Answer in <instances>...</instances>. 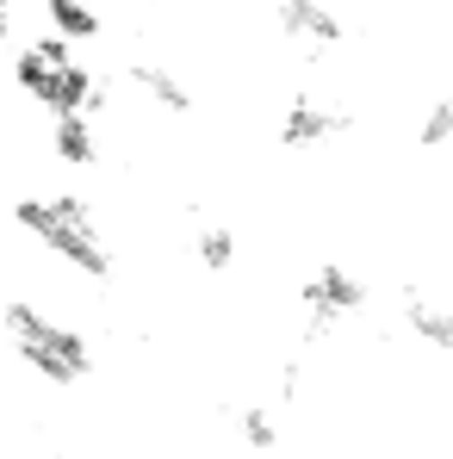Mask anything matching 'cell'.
<instances>
[{
    "mask_svg": "<svg viewBox=\"0 0 453 459\" xmlns=\"http://www.w3.org/2000/svg\"><path fill=\"white\" fill-rule=\"evenodd\" d=\"M13 218H19V230H25L44 255L81 267L87 280H106V273H112V255H106L100 218H93L81 199H69V193H63V199H19Z\"/></svg>",
    "mask_w": 453,
    "mask_h": 459,
    "instance_id": "obj_1",
    "label": "cell"
},
{
    "mask_svg": "<svg viewBox=\"0 0 453 459\" xmlns=\"http://www.w3.org/2000/svg\"><path fill=\"white\" fill-rule=\"evenodd\" d=\"M0 323H6V335H13L19 367L38 373L44 385H81L87 373H93L87 342H81L63 316H50V310H38V305H6Z\"/></svg>",
    "mask_w": 453,
    "mask_h": 459,
    "instance_id": "obj_2",
    "label": "cell"
},
{
    "mask_svg": "<svg viewBox=\"0 0 453 459\" xmlns=\"http://www.w3.org/2000/svg\"><path fill=\"white\" fill-rule=\"evenodd\" d=\"M342 131H354V112L323 106V100H310V93H299V100L280 112V143H286V150H323V143L342 137Z\"/></svg>",
    "mask_w": 453,
    "mask_h": 459,
    "instance_id": "obj_3",
    "label": "cell"
},
{
    "mask_svg": "<svg viewBox=\"0 0 453 459\" xmlns=\"http://www.w3.org/2000/svg\"><path fill=\"white\" fill-rule=\"evenodd\" d=\"M280 31L304 44V50H335L348 31H342V19H335V6H323V0H280Z\"/></svg>",
    "mask_w": 453,
    "mask_h": 459,
    "instance_id": "obj_4",
    "label": "cell"
},
{
    "mask_svg": "<svg viewBox=\"0 0 453 459\" xmlns=\"http://www.w3.org/2000/svg\"><path fill=\"white\" fill-rule=\"evenodd\" d=\"M50 150L69 168H93L100 161V137H93V112H57L50 118Z\"/></svg>",
    "mask_w": 453,
    "mask_h": 459,
    "instance_id": "obj_5",
    "label": "cell"
},
{
    "mask_svg": "<svg viewBox=\"0 0 453 459\" xmlns=\"http://www.w3.org/2000/svg\"><path fill=\"white\" fill-rule=\"evenodd\" d=\"M404 329L429 348V354H453V310L435 305V299H404Z\"/></svg>",
    "mask_w": 453,
    "mask_h": 459,
    "instance_id": "obj_6",
    "label": "cell"
},
{
    "mask_svg": "<svg viewBox=\"0 0 453 459\" xmlns=\"http://www.w3.org/2000/svg\"><path fill=\"white\" fill-rule=\"evenodd\" d=\"M44 19H50V38H63L69 50L100 38V13H93V0H44Z\"/></svg>",
    "mask_w": 453,
    "mask_h": 459,
    "instance_id": "obj_7",
    "label": "cell"
},
{
    "mask_svg": "<svg viewBox=\"0 0 453 459\" xmlns=\"http://www.w3.org/2000/svg\"><path fill=\"white\" fill-rule=\"evenodd\" d=\"M131 81L150 93V106H161V112H193V87L174 75V69H161V63H131Z\"/></svg>",
    "mask_w": 453,
    "mask_h": 459,
    "instance_id": "obj_8",
    "label": "cell"
},
{
    "mask_svg": "<svg viewBox=\"0 0 453 459\" xmlns=\"http://www.w3.org/2000/svg\"><path fill=\"white\" fill-rule=\"evenodd\" d=\"M236 435H242V447H248V454H267V447L280 441V429H274V410H267V403H242V416H236Z\"/></svg>",
    "mask_w": 453,
    "mask_h": 459,
    "instance_id": "obj_9",
    "label": "cell"
},
{
    "mask_svg": "<svg viewBox=\"0 0 453 459\" xmlns=\"http://www.w3.org/2000/svg\"><path fill=\"white\" fill-rule=\"evenodd\" d=\"M416 143H423V150H448V143H453V100H435V106L423 112Z\"/></svg>",
    "mask_w": 453,
    "mask_h": 459,
    "instance_id": "obj_10",
    "label": "cell"
},
{
    "mask_svg": "<svg viewBox=\"0 0 453 459\" xmlns=\"http://www.w3.org/2000/svg\"><path fill=\"white\" fill-rule=\"evenodd\" d=\"M199 261H205V267H230V261H236V236H230V224H205L199 230Z\"/></svg>",
    "mask_w": 453,
    "mask_h": 459,
    "instance_id": "obj_11",
    "label": "cell"
}]
</instances>
